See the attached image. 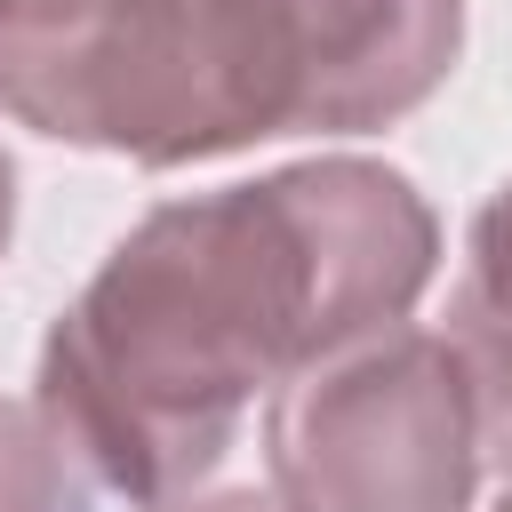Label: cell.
I'll list each match as a JSON object with an SVG mask.
<instances>
[{
    "mask_svg": "<svg viewBox=\"0 0 512 512\" xmlns=\"http://www.w3.org/2000/svg\"><path fill=\"white\" fill-rule=\"evenodd\" d=\"M448 352L472 384L480 464L512 472V184L472 216V264L448 304Z\"/></svg>",
    "mask_w": 512,
    "mask_h": 512,
    "instance_id": "cell-4",
    "label": "cell"
},
{
    "mask_svg": "<svg viewBox=\"0 0 512 512\" xmlns=\"http://www.w3.org/2000/svg\"><path fill=\"white\" fill-rule=\"evenodd\" d=\"M0 512H88V472L32 400H0Z\"/></svg>",
    "mask_w": 512,
    "mask_h": 512,
    "instance_id": "cell-5",
    "label": "cell"
},
{
    "mask_svg": "<svg viewBox=\"0 0 512 512\" xmlns=\"http://www.w3.org/2000/svg\"><path fill=\"white\" fill-rule=\"evenodd\" d=\"M176 512H288L272 488H224V496H192V504H176Z\"/></svg>",
    "mask_w": 512,
    "mask_h": 512,
    "instance_id": "cell-7",
    "label": "cell"
},
{
    "mask_svg": "<svg viewBox=\"0 0 512 512\" xmlns=\"http://www.w3.org/2000/svg\"><path fill=\"white\" fill-rule=\"evenodd\" d=\"M272 496L288 512H464L480 488L472 384L440 328H376L272 392Z\"/></svg>",
    "mask_w": 512,
    "mask_h": 512,
    "instance_id": "cell-2",
    "label": "cell"
},
{
    "mask_svg": "<svg viewBox=\"0 0 512 512\" xmlns=\"http://www.w3.org/2000/svg\"><path fill=\"white\" fill-rule=\"evenodd\" d=\"M496 512H512V488H504V504H496Z\"/></svg>",
    "mask_w": 512,
    "mask_h": 512,
    "instance_id": "cell-9",
    "label": "cell"
},
{
    "mask_svg": "<svg viewBox=\"0 0 512 512\" xmlns=\"http://www.w3.org/2000/svg\"><path fill=\"white\" fill-rule=\"evenodd\" d=\"M104 8L112 0H0V104L40 72H56L104 24Z\"/></svg>",
    "mask_w": 512,
    "mask_h": 512,
    "instance_id": "cell-6",
    "label": "cell"
},
{
    "mask_svg": "<svg viewBox=\"0 0 512 512\" xmlns=\"http://www.w3.org/2000/svg\"><path fill=\"white\" fill-rule=\"evenodd\" d=\"M424 280L432 208L376 160L160 200L56 312L32 408L88 480L136 512H176L264 384L400 328Z\"/></svg>",
    "mask_w": 512,
    "mask_h": 512,
    "instance_id": "cell-1",
    "label": "cell"
},
{
    "mask_svg": "<svg viewBox=\"0 0 512 512\" xmlns=\"http://www.w3.org/2000/svg\"><path fill=\"white\" fill-rule=\"evenodd\" d=\"M8 216H16V168H8V152H0V248H8Z\"/></svg>",
    "mask_w": 512,
    "mask_h": 512,
    "instance_id": "cell-8",
    "label": "cell"
},
{
    "mask_svg": "<svg viewBox=\"0 0 512 512\" xmlns=\"http://www.w3.org/2000/svg\"><path fill=\"white\" fill-rule=\"evenodd\" d=\"M248 144L288 128H384L424 104L464 40V0H208Z\"/></svg>",
    "mask_w": 512,
    "mask_h": 512,
    "instance_id": "cell-3",
    "label": "cell"
}]
</instances>
